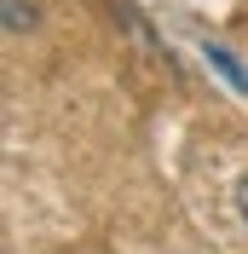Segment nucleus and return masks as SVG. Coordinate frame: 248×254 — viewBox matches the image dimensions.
Listing matches in <instances>:
<instances>
[{
	"mask_svg": "<svg viewBox=\"0 0 248 254\" xmlns=\"http://www.w3.org/2000/svg\"><path fill=\"white\" fill-rule=\"evenodd\" d=\"M202 58H208V69H214V75L225 81L231 93H243V98H248V69H243V64H237L225 47H219V41H208V47H202Z\"/></svg>",
	"mask_w": 248,
	"mask_h": 254,
	"instance_id": "f257e3e1",
	"label": "nucleus"
},
{
	"mask_svg": "<svg viewBox=\"0 0 248 254\" xmlns=\"http://www.w3.org/2000/svg\"><path fill=\"white\" fill-rule=\"evenodd\" d=\"M0 6H6V29H12V35L35 29V6H29V0H0Z\"/></svg>",
	"mask_w": 248,
	"mask_h": 254,
	"instance_id": "f03ea898",
	"label": "nucleus"
},
{
	"mask_svg": "<svg viewBox=\"0 0 248 254\" xmlns=\"http://www.w3.org/2000/svg\"><path fill=\"white\" fill-rule=\"evenodd\" d=\"M237 214H243V225H248V174L237 179Z\"/></svg>",
	"mask_w": 248,
	"mask_h": 254,
	"instance_id": "7ed1b4c3",
	"label": "nucleus"
}]
</instances>
